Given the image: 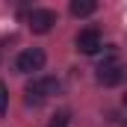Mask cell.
Here are the masks:
<instances>
[{"mask_svg": "<svg viewBox=\"0 0 127 127\" xmlns=\"http://www.w3.org/2000/svg\"><path fill=\"white\" fill-rule=\"evenodd\" d=\"M56 92H59V80L56 77H38V80H32L27 86V103L30 106H41L47 97L56 95Z\"/></svg>", "mask_w": 127, "mask_h": 127, "instance_id": "6da1fadb", "label": "cell"}, {"mask_svg": "<svg viewBox=\"0 0 127 127\" xmlns=\"http://www.w3.org/2000/svg\"><path fill=\"white\" fill-rule=\"evenodd\" d=\"M44 62H47V56H44L41 47H27V50L18 53V59H15V71H18V74H32V71H41Z\"/></svg>", "mask_w": 127, "mask_h": 127, "instance_id": "7a4b0ae2", "label": "cell"}, {"mask_svg": "<svg viewBox=\"0 0 127 127\" xmlns=\"http://www.w3.org/2000/svg\"><path fill=\"white\" fill-rule=\"evenodd\" d=\"M97 83L100 86H118L121 80H124V68L115 62V59H103V62L97 65Z\"/></svg>", "mask_w": 127, "mask_h": 127, "instance_id": "3957f363", "label": "cell"}, {"mask_svg": "<svg viewBox=\"0 0 127 127\" xmlns=\"http://www.w3.org/2000/svg\"><path fill=\"white\" fill-rule=\"evenodd\" d=\"M27 24H30L32 32H50L56 24V12L53 9H32L27 15Z\"/></svg>", "mask_w": 127, "mask_h": 127, "instance_id": "277c9868", "label": "cell"}, {"mask_svg": "<svg viewBox=\"0 0 127 127\" xmlns=\"http://www.w3.org/2000/svg\"><path fill=\"white\" fill-rule=\"evenodd\" d=\"M74 44H77V50L80 53H97L100 47H103V41H100V32L95 30V27H86V30L77 32V38H74Z\"/></svg>", "mask_w": 127, "mask_h": 127, "instance_id": "5b68a950", "label": "cell"}, {"mask_svg": "<svg viewBox=\"0 0 127 127\" xmlns=\"http://www.w3.org/2000/svg\"><path fill=\"white\" fill-rule=\"evenodd\" d=\"M95 9H97L95 0H74L71 3V15L74 18H89V15H95Z\"/></svg>", "mask_w": 127, "mask_h": 127, "instance_id": "8992f818", "label": "cell"}, {"mask_svg": "<svg viewBox=\"0 0 127 127\" xmlns=\"http://www.w3.org/2000/svg\"><path fill=\"white\" fill-rule=\"evenodd\" d=\"M6 92H9L6 83H0V115H6V109H9V95Z\"/></svg>", "mask_w": 127, "mask_h": 127, "instance_id": "52a82bcc", "label": "cell"}, {"mask_svg": "<svg viewBox=\"0 0 127 127\" xmlns=\"http://www.w3.org/2000/svg\"><path fill=\"white\" fill-rule=\"evenodd\" d=\"M65 124H68V112H59L50 118V127H65Z\"/></svg>", "mask_w": 127, "mask_h": 127, "instance_id": "ba28073f", "label": "cell"}, {"mask_svg": "<svg viewBox=\"0 0 127 127\" xmlns=\"http://www.w3.org/2000/svg\"><path fill=\"white\" fill-rule=\"evenodd\" d=\"M121 103H124V106H127V92H124V97H121Z\"/></svg>", "mask_w": 127, "mask_h": 127, "instance_id": "9c48e42d", "label": "cell"}]
</instances>
